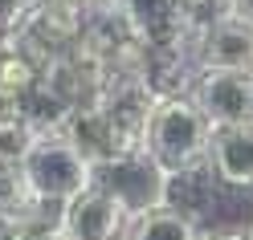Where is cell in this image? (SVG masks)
Here are the masks:
<instances>
[{
    "label": "cell",
    "instance_id": "10",
    "mask_svg": "<svg viewBox=\"0 0 253 240\" xmlns=\"http://www.w3.org/2000/svg\"><path fill=\"white\" fill-rule=\"evenodd\" d=\"M209 175L225 187H253V126L212 135Z\"/></svg>",
    "mask_w": 253,
    "mask_h": 240
},
{
    "label": "cell",
    "instance_id": "5",
    "mask_svg": "<svg viewBox=\"0 0 253 240\" xmlns=\"http://www.w3.org/2000/svg\"><path fill=\"white\" fill-rule=\"evenodd\" d=\"M155 106H160V98L151 94V86L139 73H110L102 102H98V110L110 118V126L119 131V138L126 147H143L147 142Z\"/></svg>",
    "mask_w": 253,
    "mask_h": 240
},
{
    "label": "cell",
    "instance_id": "17",
    "mask_svg": "<svg viewBox=\"0 0 253 240\" xmlns=\"http://www.w3.org/2000/svg\"><path fill=\"white\" fill-rule=\"evenodd\" d=\"M8 122H25V102L0 90V126H8Z\"/></svg>",
    "mask_w": 253,
    "mask_h": 240
},
{
    "label": "cell",
    "instance_id": "9",
    "mask_svg": "<svg viewBox=\"0 0 253 240\" xmlns=\"http://www.w3.org/2000/svg\"><path fill=\"white\" fill-rule=\"evenodd\" d=\"M61 135L74 142V151L82 155L94 171H98L102 163H110V159H119L123 151H131V147L119 138V131L110 126V118L102 114L98 106H94V110H74Z\"/></svg>",
    "mask_w": 253,
    "mask_h": 240
},
{
    "label": "cell",
    "instance_id": "18",
    "mask_svg": "<svg viewBox=\"0 0 253 240\" xmlns=\"http://www.w3.org/2000/svg\"><path fill=\"white\" fill-rule=\"evenodd\" d=\"M25 8H29V0H0V25L12 29V25L25 17Z\"/></svg>",
    "mask_w": 253,
    "mask_h": 240
},
{
    "label": "cell",
    "instance_id": "6",
    "mask_svg": "<svg viewBox=\"0 0 253 240\" xmlns=\"http://www.w3.org/2000/svg\"><path fill=\"white\" fill-rule=\"evenodd\" d=\"M115 8L147 49H192V21L180 0H115Z\"/></svg>",
    "mask_w": 253,
    "mask_h": 240
},
{
    "label": "cell",
    "instance_id": "11",
    "mask_svg": "<svg viewBox=\"0 0 253 240\" xmlns=\"http://www.w3.org/2000/svg\"><path fill=\"white\" fill-rule=\"evenodd\" d=\"M49 204H45L29 179L21 171H0V224H8V228H33V224L49 220Z\"/></svg>",
    "mask_w": 253,
    "mask_h": 240
},
{
    "label": "cell",
    "instance_id": "4",
    "mask_svg": "<svg viewBox=\"0 0 253 240\" xmlns=\"http://www.w3.org/2000/svg\"><path fill=\"white\" fill-rule=\"evenodd\" d=\"M192 102L212 122V131L253 126V73L241 69H200L192 82Z\"/></svg>",
    "mask_w": 253,
    "mask_h": 240
},
{
    "label": "cell",
    "instance_id": "8",
    "mask_svg": "<svg viewBox=\"0 0 253 240\" xmlns=\"http://www.w3.org/2000/svg\"><path fill=\"white\" fill-rule=\"evenodd\" d=\"M192 57L200 69H241L253 73V25L220 17L192 37Z\"/></svg>",
    "mask_w": 253,
    "mask_h": 240
},
{
    "label": "cell",
    "instance_id": "3",
    "mask_svg": "<svg viewBox=\"0 0 253 240\" xmlns=\"http://www.w3.org/2000/svg\"><path fill=\"white\" fill-rule=\"evenodd\" d=\"M21 175L49 207H66L70 200L94 187V167L74 151L66 135H37Z\"/></svg>",
    "mask_w": 253,
    "mask_h": 240
},
{
    "label": "cell",
    "instance_id": "2",
    "mask_svg": "<svg viewBox=\"0 0 253 240\" xmlns=\"http://www.w3.org/2000/svg\"><path fill=\"white\" fill-rule=\"evenodd\" d=\"M94 187H102L131 220L151 216L171 204V175L151 159L147 147H131L94 171Z\"/></svg>",
    "mask_w": 253,
    "mask_h": 240
},
{
    "label": "cell",
    "instance_id": "14",
    "mask_svg": "<svg viewBox=\"0 0 253 240\" xmlns=\"http://www.w3.org/2000/svg\"><path fill=\"white\" fill-rule=\"evenodd\" d=\"M70 114H74V110L61 102L45 82L25 98V122L33 126L37 135H61V131H66V122H70Z\"/></svg>",
    "mask_w": 253,
    "mask_h": 240
},
{
    "label": "cell",
    "instance_id": "12",
    "mask_svg": "<svg viewBox=\"0 0 253 240\" xmlns=\"http://www.w3.org/2000/svg\"><path fill=\"white\" fill-rule=\"evenodd\" d=\"M123 240H204V228L192 220V212H180V207H160L151 216L131 220Z\"/></svg>",
    "mask_w": 253,
    "mask_h": 240
},
{
    "label": "cell",
    "instance_id": "19",
    "mask_svg": "<svg viewBox=\"0 0 253 240\" xmlns=\"http://www.w3.org/2000/svg\"><path fill=\"white\" fill-rule=\"evenodd\" d=\"M70 8H78L82 17L90 21V17H98V12H106V8H115V0H66Z\"/></svg>",
    "mask_w": 253,
    "mask_h": 240
},
{
    "label": "cell",
    "instance_id": "20",
    "mask_svg": "<svg viewBox=\"0 0 253 240\" xmlns=\"http://www.w3.org/2000/svg\"><path fill=\"white\" fill-rule=\"evenodd\" d=\"M204 240H253V228H209Z\"/></svg>",
    "mask_w": 253,
    "mask_h": 240
},
{
    "label": "cell",
    "instance_id": "1",
    "mask_svg": "<svg viewBox=\"0 0 253 240\" xmlns=\"http://www.w3.org/2000/svg\"><path fill=\"white\" fill-rule=\"evenodd\" d=\"M212 135H216L212 122L200 114L192 94H184V98H164L155 106V118H151V131H147L143 147L151 151V159L168 175H188V171L209 167Z\"/></svg>",
    "mask_w": 253,
    "mask_h": 240
},
{
    "label": "cell",
    "instance_id": "7",
    "mask_svg": "<svg viewBox=\"0 0 253 240\" xmlns=\"http://www.w3.org/2000/svg\"><path fill=\"white\" fill-rule=\"evenodd\" d=\"M57 224L70 240H123L131 228V216L102 187H90L66 207H57Z\"/></svg>",
    "mask_w": 253,
    "mask_h": 240
},
{
    "label": "cell",
    "instance_id": "22",
    "mask_svg": "<svg viewBox=\"0 0 253 240\" xmlns=\"http://www.w3.org/2000/svg\"><path fill=\"white\" fill-rule=\"evenodd\" d=\"M4 37H8V29H4V25H0V45H4Z\"/></svg>",
    "mask_w": 253,
    "mask_h": 240
},
{
    "label": "cell",
    "instance_id": "16",
    "mask_svg": "<svg viewBox=\"0 0 253 240\" xmlns=\"http://www.w3.org/2000/svg\"><path fill=\"white\" fill-rule=\"evenodd\" d=\"M180 4L188 12V21H192V37L200 33V29H209L212 21L229 17V0H180Z\"/></svg>",
    "mask_w": 253,
    "mask_h": 240
},
{
    "label": "cell",
    "instance_id": "21",
    "mask_svg": "<svg viewBox=\"0 0 253 240\" xmlns=\"http://www.w3.org/2000/svg\"><path fill=\"white\" fill-rule=\"evenodd\" d=\"M229 17L253 25V0H229Z\"/></svg>",
    "mask_w": 253,
    "mask_h": 240
},
{
    "label": "cell",
    "instance_id": "23",
    "mask_svg": "<svg viewBox=\"0 0 253 240\" xmlns=\"http://www.w3.org/2000/svg\"><path fill=\"white\" fill-rule=\"evenodd\" d=\"M249 228H253V220H249Z\"/></svg>",
    "mask_w": 253,
    "mask_h": 240
},
{
    "label": "cell",
    "instance_id": "15",
    "mask_svg": "<svg viewBox=\"0 0 253 240\" xmlns=\"http://www.w3.org/2000/svg\"><path fill=\"white\" fill-rule=\"evenodd\" d=\"M37 142V131L29 122H8L0 126V171H21L29 151Z\"/></svg>",
    "mask_w": 253,
    "mask_h": 240
},
{
    "label": "cell",
    "instance_id": "13",
    "mask_svg": "<svg viewBox=\"0 0 253 240\" xmlns=\"http://www.w3.org/2000/svg\"><path fill=\"white\" fill-rule=\"evenodd\" d=\"M37 86H41V69L33 66V57L25 49H17L12 41H4L0 45V90L25 102Z\"/></svg>",
    "mask_w": 253,
    "mask_h": 240
}]
</instances>
